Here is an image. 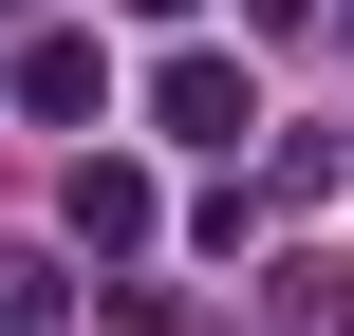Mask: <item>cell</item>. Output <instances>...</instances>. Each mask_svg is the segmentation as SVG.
<instances>
[{
    "mask_svg": "<svg viewBox=\"0 0 354 336\" xmlns=\"http://www.w3.org/2000/svg\"><path fill=\"white\" fill-rule=\"evenodd\" d=\"M149 131H168V150H243V131H261V75H243V56H168V75H149Z\"/></svg>",
    "mask_w": 354,
    "mask_h": 336,
    "instance_id": "6da1fadb",
    "label": "cell"
},
{
    "mask_svg": "<svg viewBox=\"0 0 354 336\" xmlns=\"http://www.w3.org/2000/svg\"><path fill=\"white\" fill-rule=\"evenodd\" d=\"M56 224H75L93 262H112V243H149L168 206H149V168H131V150H75V187H56Z\"/></svg>",
    "mask_w": 354,
    "mask_h": 336,
    "instance_id": "7a4b0ae2",
    "label": "cell"
},
{
    "mask_svg": "<svg viewBox=\"0 0 354 336\" xmlns=\"http://www.w3.org/2000/svg\"><path fill=\"white\" fill-rule=\"evenodd\" d=\"M19 112H56V131L112 112V56H93V37H19Z\"/></svg>",
    "mask_w": 354,
    "mask_h": 336,
    "instance_id": "3957f363",
    "label": "cell"
},
{
    "mask_svg": "<svg viewBox=\"0 0 354 336\" xmlns=\"http://www.w3.org/2000/svg\"><path fill=\"white\" fill-rule=\"evenodd\" d=\"M243 19H261V37H299V19H336V0H243Z\"/></svg>",
    "mask_w": 354,
    "mask_h": 336,
    "instance_id": "277c9868",
    "label": "cell"
},
{
    "mask_svg": "<svg viewBox=\"0 0 354 336\" xmlns=\"http://www.w3.org/2000/svg\"><path fill=\"white\" fill-rule=\"evenodd\" d=\"M131 19H187V0H131Z\"/></svg>",
    "mask_w": 354,
    "mask_h": 336,
    "instance_id": "5b68a950",
    "label": "cell"
}]
</instances>
